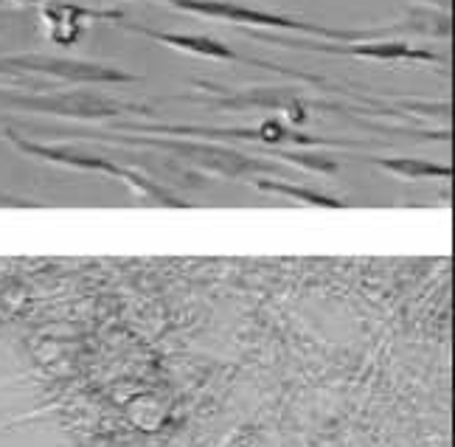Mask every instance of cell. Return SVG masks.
Here are the masks:
<instances>
[{"mask_svg": "<svg viewBox=\"0 0 455 447\" xmlns=\"http://www.w3.org/2000/svg\"><path fill=\"white\" fill-rule=\"evenodd\" d=\"M113 4H155L180 14L217 20L236 28H261L273 34H292V37H318V40H385L382 28H329L321 23H309L304 17H292L284 12H273L242 0H113Z\"/></svg>", "mask_w": 455, "mask_h": 447, "instance_id": "obj_1", "label": "cell"}, {"mask_svg": "<svg viewBox=\"0 0 455 447\" xmlns=\"http://www.w3.org/2000/svg\"><path fill=\"white\" fill-rule=\"evenodd\" d=\"M0 108L23 116H51L68 122H121L132 116H152V108L104 96L91 84H71L62 91H17L0 88Z\"/></svg>", "mask_w": 455, "mask_h": 447, "instance_id": "obj_2", "label": "cell"}, {"mask_svg": "<svg viewBox=\"0 0 455 447\" xmlns=\"http://www.w3.org/2000/svg\"><path fill=\"white\" fill-rule=\"evenodd\" d=\"M191 101L197 105H208L217 110H265L275 113L282 118H290V124L301 127L307 124L315 110H335V113H352L340 105H329V101L309 99L301 91L292 88H267V84H259V88H244V91H231V88H220L212 82H200L197 84V96H191Z\"/></svg>", "mask_w": 455, "mask_h": 447, "instance_id": "obj_3", "label": "cell"}, {"mask_svg": "<svg viewBox=\"0 0 455 447\" xmlns=\"http://www.w3.org/2000/svg\"><path fill=\"white\" fill-rule=\"evenodd\" d=\"M0 79H51L62 82L65 88L71 84H91V88H104V84H132L141 76L121 71V68L76 60L65 54H4L0 57Z\"/></svg>", "mask_w": 455, "mask_h": 447, "instance_id": "obj_4", "label": "cell"}, {"mask_svg": "<svg viewBox=\"0 0 455 447\" xmlns=\"http://www.w3.org/2000/svg\"><path fill=\"white\" fill-rule=\"evenodd\" d=\"M251 40L295 48V51H321V54L338 57H357L371 62H419V65H442L444 60L435 57L433 51L408 45L402 40H318V37H292V34H273L261 28H242Z\"/></svg>", "mask_w": 455, "mask_h": 447, "instance_id": "obj_5", "label": "cell"}, {"mask_svg": "<svg viewBox=\"0 0 455 447\" xmlns=\"http://www.w3.org/2000/svg\"><path fill=\"white\" fill-rule=\"evenodd\" d=\"M124 132H147V135H172V139H200V141H256V144H299V147H318V144H338L323 141L315 135L292 130L282 118H270L256 127H212V124H166V122H118Z\"/></svg>", "mask_w": 455, "mask_h": 447, "instance_id": "obj_6", "label": "cell"}, {"mask_svg": "<svg viewBox=\"0 0 455 447\" xmlns=\"http://www.w3.org/2000/svg\"><path fill=\"white\" fill-rule=\"evenodd\" d=\"M127 31L138 34V37H147L157 45H164L174 54L183 57H195V60H208V62H234V65H248V68H259V71H270L278 76H290L307 84H315V88H331V84L321 76H309V74H299L295 68H287L282 62H270L261 57H244L239 51H234L231 45H225L217 37H208V34H188V31H166V28H149L141 23H127Z\"/></svg>", "mask_w": 455, "mask_h": 447, "instance_id": "obj_7", "label": "cell"}, {"mask_svg": "<svg viewBox=\"0 0 455 447\" xmlns=\"http://www.w3.org/2000/svg\"><path fill=\"white\" fill-rule=\"evenodd\" d=\"M91 141H108V144H132V147H149V149H161L169 152L174 158H180L191 166L200 169H212L220 175H244V172H265L267 164L248 158V155L214 147V144H203V141H186V139H172V135H147V132H101L91 135Z\"/></svg>", "mask_w": 455, "mask_h": 447, "instance_id": "obj_8", "label": "cell"}, {"mask_svg": "<svg viewBox=\"0 0 455 447\" xmlns=\"http://www.w3.org/2000/svg\"><path fill=\"white\" fill-rule=\"evenodd\" d=\"M4 139L20 152V155H28V158H37V161H45V164H54V166H65V169H79V172H104V175H116L121 180H127L130 186L141 188L147 195H155L157 200H166L169 197L161 192V188H155L144 175H138V172H130L124 166H116L113 161H104V158H93V155H87L84 149H71V147H57V144H40V141H31V139H23L17 130H4Z\"/></svg>", "mask_w": 455, "mask_h": 447, "instance_id": "obj_9", "label": "cell"}, {"mask_svg": "<svg viewBox=\"0 0 455 447\" xmlns=\"http://www.w3.org/2000/svg\"><path fill=\"white\" fill-rule=\"evenodd\" d=\"M37 20L43 37L54 48H74L82 37L87 26L93 20H124L121 9H99V6H82L76 0H48V4L37 6Z\"/></svg>", "mask_w": 455, "mask_h": 447, "instance_id": "obj_10", "label": "cell"}, {"mask_svg": "<svg viewBox=\"0 0 455 447\" xmlns=\"http://www.w3.org/2000/svg\"><path fill=\"white\" fill-rule=\"evenodd\" d=\"M382 169L396 172L405 178H450V166H439L430 161H413V158H377Z\"/></svg>", "mask_w": 455, "mask_h": 447, "instance_id": "obj_11", "label": "cell"}, {"mask_svg": "<svg viewBox=\"0 0 455 447\" xmlns=\"http://www.w3.org/2000/svg\"><path fill=\"white\" fill-rule=\"evenodd\" d=\"M259 186H261V188H270V192L292 195V197L307 200V203H318V205H338V200H331V197H326V195H318V192H309V188H301V186H287V183H273V180H261Z\"/></svg>", "mask_w": 455, "mask_h": 447, "instance_id": "obj_12", "label": "cell"}, {"mask_svg": "<svg viewBox=\"0 0 455 447\" xmlns=\"http://www.w3.org/2000/svg\"><path fill=\"white\" fill-rule=\"evenodd\" d=\"M48 4V0H0V12L4 9H37Z\"/></svg>", "mask_w": 455, "mask_h": 447, "instance_id": "obj_13", "label": "cell"}]
</instances>
